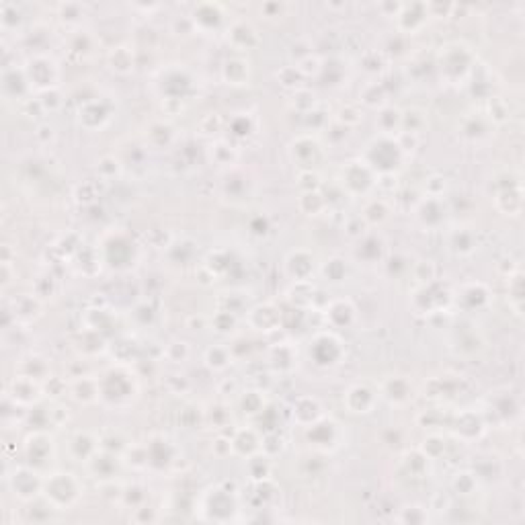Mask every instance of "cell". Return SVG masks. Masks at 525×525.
I'll use <instances>...</instances> for the list:
<instances>
[{
    "mask_svg": "<svg viewBox=\"0 0 525 525\" xmlns=\"http://www.w3.org/2000/svg\"><path fill=\"white\" fill-rule=\"evenodd\" d=\"M522 411H524L522 398L517 394H513L511 390L509 392L505 390V392H497L495 396H491L485 411H480V413L489 427L493 423L497 427H505V425L511 427L522 419Z\"/></svg>",
    "mask_w": 525,
    "mask_h": 525,
    "instance_id": "1",
    "label": "cell"
},
{
    "mask_svg": "<svg viewBox=\"0 0 525 525\" xmlns=\"http://www.w3.org/2000/svg\"><path fill=\"white\" fill-rule=\"evenodd\" d=\"M402 150L398 146V142L390 136H382L378 140H374L369 146H367V152H365V164L371 169V171H380L382 175L386 173H394V169L400 164L402 160Z\"/></svg>",
    "mask_w": 525,
    "mask_h": 525,
    "instance_id": "2",
    "label": "cell"
},
{
    "mask_svg": "<svg viewBox=\"0 0 525 525\" xmlns=\"http://www.w3.org/2000/svg\"><path fill=\"white\" fill-rule=\"evenodd\" d=\"M474 53L468 45L464 43H452L443 49L441 53V70L445 72L448 78L458 80L468 76L474 70Z\"/></svg>",
    "mask_w": 525,
    "mask_h": 525,
    "instance_id": "3",
    "label": "cell"
},
{
    "mask_svg": "<svg viewBox=\"0 0 525 525\" xmlns=\"http://www.w3.org/2000/svg\"><path fill=\"white\" fill-rule=\"evenodd\" d=\"M310 355H312L314 363L320 367L337 365L339 359L343 357V343L334 332H322L312 341Z\"/></svg>",
    "mask_w": 525,
    "mask_h": 525,
    "instance_id": "4",
    "label": "cell"
},
{
    "mask_svg": "<svg viewBox=\"0 0 525 525\" xmlns=\"http://www.w3.org/2000/svg\"><path fill=\"white\" fill-rule=\"evenodd\" d=\"M47 495L51 497L53 505L58 507H68L72 505L78 497H80V485L72 474H53V478L49 480L47 487Z\"/></svg>",
    "mask_w": 525,
    "mask_h": 525,
    "instance_id": "5",
    "label": "cell"
},
{
    "mask_svg": "<svg viewBox=\"0 0 525 525\" xmlns=\"http://www.w3.org/2000/svg\"><path fill=\"white\" fill-rule=\"evenodd\" d=\"M134 392H136V386H134L132 378L121 371H111L101 382V396L105 400H111L113 404L127 400Z\"/></svg>",
    "mask_w": 525,
    "mask_h": 525,
    "instance_id": "6",
    "label": "cell"
},
{
    "mask_svg": "<svg viewBox=\"0 0 525 525\" xmlns=\"http://www.w3.org/2000/svg\"><path fill=\"white\" fill-rule=\"evenodd\" d=\"M374 185V171L365 162H349L343 167V187L349 193H365Z\"/></svg>",
    "mask_w": 525,
    "mask_h": 525,
    "instance_id": "7",
    "label": "cell"
},
{
    "mask_svg": "<svg viewBox=\"0 0 525 525\" xmlns=\"http://www.w3.org/2000/svg\"><path fill=\"white\" fill-rule=\"evenodd\" d=\"M487 429H489V425H487L483 413H476V411H464L454 421V431L464 441L480 439L487 433Z\"/></svg>",
    "mask_w": 525,
    "mask_h": 525,
    "instance_id": "8",
    "label": "cell"
},
{
    "mask_svg": "<svg viewBox=\"0 0 525 525\" xmlns=\"http://www.w3.org/2000/svg\"><path fill=\"white\" fill-rule=\"evenodd\" d=\"M376 402L378 394L365 384H355L345 394V406L353 415H369L376 408Z\"/></svg>",
    "mask_w": 525,
    "mask_h": 525,
    "instance_id": "9",
    "label": "cell"
},
{
    "mask_svg": "<svg viewBox=\"0 0 525 525\" xmlns=\"http://www.w3.org/2000/svg\"><path fill=\"white\" fill-rule=\"evenodd\" d=\"M524 185H517V187H511V189L495 193V206H497V210L503 216L520 218L524 214Z\"/></svg>",
    "mask_w": 525,
    "mask_h": 525,
    "instance_id": "10",
    "label": "cell"
},
{
    "mask_svg": "<svg viewBox=\"0 0 525 525\" xmlns=\"http://www.w3.org/2000/svg\"><path fill=\"white\" fill-rule=\"evenodd\" d=\"M226 16V8L218 2H202L193 8L191 19L199 29H216Z\"/></svg>",
    "mask_w": 525,
    "mask_h": 525,
    "instance_id": "11",
    "label": "cell"
},
{
    "mask_svg": "<svg viewBox=\"0 0 525 525\" xmlns=\"http://www.w3.org/2000/svg\"><path fill=\"white\" fill-rule=\"evenodd\" d=\"M427 19H429L427 4H421V2L402 4V8L398 12V27L406 33H415V31L423 29Z\"/></svg>",
    "mask_w": 525,
    "mask_h": 525,
    "instance_id": "12",
    "label": "cell"
},
{
    "mask_svg": "<svg viewBox=\"0 0 525 525\" xmlns=\"http://www.w3.org/2000/svg\"><path fill=\"white\" fill-rule=\"evenodd\" d=\"M322 152L320 144L316 138L312 136H300L297 140L291 142V156L293 160L300 162V167H306V171H312V162L316 160V156Z\"/></svg>",
    "mask_w": 525,
    "mask_h": 525,
    "instance_id": "13",
    "label": "cell"
},
{
    "mask_svg": "<svg viewBox=\"0 0 525 525\" xmlns=\"http://www.w3.org/2000/svg\"><path fill=\"white\" fill-rule=\"evenodd\" d=\"M507 302L515 318H524L525 304V281L524 271L515 269L511 275H507Z\"/></svg>",
    "mask_w": 525,
    "mask_h": 525,
    "instance_id": "14",
    "label": "cell"
},
{
    "mask_svg": "<svg viewBox=\"0 0 525 525\" xmlns=\"http://www.w3.org/2000/svg\"><path fill=\"white\" fill-rule=\"evenodd\" d=\"M228 39L241 51H249V49H255L259 45V35H257L255 27L245 23V21H236L228 29Z\"/></svg>",
    "mask_w": 525,
    "mask_h": 525,
    "instance_id": "15",
    "label": "cell"
},
{
    "mask_svg": "<svg viewBox=\"0 0 525 525\" xmlns=\"http://www.w3.org/2000/svg\"><path fill=\"white\" fill-rule=\"evenodd\" d=\"M382 396L390 404H406L413 398V386L404 378H390L382 384Z\"/></svg>",
    "mask_w": 525,
    "mask_h": 525,
    "instance_id": "16",
    "label": "cell"
},
{
    "mask_svg": "<svg viewBox=\"0 0 525 525\" xmlns=\"http://www.w3.org/2000/svg\"><path fill=\"white\" fill-rule=\"evenodd\" d=\"M285 269L295 281H308L314 271V257L308 251H293L285 261Z\"/></svg>",
    "mask_w": 525,
    "mask_h": 525,
    "instance_id": "17",
    "label": "cell"
},
{
    "mask_svg": "<svg viewBox=\"0 0 525 525\" xmlns=\"http://www.w3.org/2000/svg\"><path fill=\"white\" fill-rule=\"evenodd\" d=\"M460 300L468 310H483L491 304V289L485 283H470L464 287Z\"/></svg>",
    "mask_w": 525,
    "mask_h": 525,
    "instance_id": "18",
    "label": "cell"
},
{
    "mask_svg": "<svg viewBox=\"0 0 525 525\" xmlns=\"http://www.w3.org/2000/svg\"><path fill=\"white\" fill-rule=\"evenodd\" d=\"M279 322H281V312L275 306H271V304L259 306V308H255L251 312V324L257 330H265V332L277 330Z\"/></svg>",
    "mask_w": 525,
    "mask_h": 525,
    "instance_id": "19",
    "label": "cell"
},
{
    "mask_svg": "<svg viewBox=\"0 0 525 525\" xmlns=\"http://www.w3.org/2000/svg\"><path fill=\"white\" fill-rule=\"evenodd\" d=\"M222 74L228 84H247L251 78V64L245 58H230L224 64Z\"/></svg>",
    "mask_w": 525,
    "mask_h": 525,
    "instance_id": "20",
    "label": "cell"
},
{
    "mask_svg": "<svg viewBox=\"0 0 525 525\" xmlns=\"http://www.w3.org/2000/svg\"><path fill=\"white\" fill-rule=\"evenodd\" d=\"M322 415V408H320V402L316 398H300L295 404H293V417L300 425H306L310 427L312 423H316Z\"/></svg>",
    "mask_w": 525,
    "mask_h": 525,
    "instance_id": "21",
    "label": "cell"
},
{
    "mask_svg": "<svg viewBox=\"0 0 525 525\" xmlns=\"http://www.w3.org/2000/svg\"><path fill=\"white\" fill-rule=\"evenodd\" d=\"M326 318L330 320L332 326H347L353 322L355 318V308L351 302L347 300H337L330 304V308L326 310Z\"/></svg>",
    "mask_w": 525,
    "mask_h": 525,
    "instance_id": "22",
    "label": "cell"
},
{
    "mask_svg": "<svg viewBox=\"0 0 525 525\" xmlns=\"http://www.w3.org/2000/svg\"><path fill=\"white\" fill-rule=\"evenodd\" d=\"M99 452V441L90 433H76L72 439V454L80 462H88Z\"/></svg>",
    "mask_w": 525,
    "mask_h": 525,
    "instance_id": "23",
    "label": "cell"
},
{
    "mask_svg": "<svg viewBox=\"0 0 525 525\" xmlns=\"http://www.w3.org/2000/svg\"><path fill=\"white\" fill-rule=\"evenodd\" d=\"M72 394L78 402L82 404H90L101 396V382L93 380V378H80L74 386H72Z\"/></svg>",
    "mask_w": 525,
    "mask_h": 525,
    "instance_id": "24",
    "label": "cell"
},
{
    "mask_svg": "<svg viewBox=\"0 0 525 525\" xmlns=\"http://www.w3.org/2000/svg\"><path fill=\"white\" fill-rule=\"evenodd\" d=\"M293 361H297V357H295L293 349L287 347L285 343L277 345V347L271 351V357H269L271 367H273L275 371H283V374H287V371L293 369Z\"/></svg>",
    "mask_w": 525,
    "mask_h": 525,
    "instance_id": "25",
    "label": "cell"
},
{
    "mask_svg": "<svg viewBox=\"0 0 525 525\" xmlns=\"http://www.w3.org/2000/svg\"><path fill=\"white\" fill-rule=\"evenodd\" d=\"M491 123H495V125H501V123H505V121H509V117H511V109H509V105H507V101L505 99H501V97H487V115H485Z\"/></svg>",
    "mask_w": 525,
    "mask_h": 525,
    "instance_id": "26",
    "label": "cell"
},
{
    "mask_svg": "<svg viewBox=\"0 0 525 525\" xmlns=\"http://www.w3.org/2000/svg\"><path fill=\"white\" fill-rule=\"evenodd\" d=\"M206 363L214 371H224L232 365V351L224 345H214L206 351Z\"/></svg>",
    "mask_w": 525,
    "mask_h": 525,
    "instance_id": "27",
    "label": "cell"
},
{
    "mask_svg": "<svg viewBox=\"0 0 525 525\" xmlns=\"http://www.w3.org/2000/svg\"><path fill=\"white\" fill-rule=\"evenodd\" d=\"M474 474H476L478 480L495 483V480H499V478L505 474V464H503L499 458H495V456H493V458H485V460L476 466Z\"/></svg>",
    "mask_w": 525,
    "mask_h": 525,
    "instance_id": "28",
    "label": "cell"
},
{
    "mask_svg": "<svg viewBox=\"0 0 525 525\" xmlns=\"http://www.w3.org/2000/svg\"><path fill=\"white\" fill-rule=\"evenodd\" d=\"M419 218L423 220L425 226H439L445 218L443 210H441V202L437 197H431L427 202H423V206L419 208Z\"/></svg>",
    "mask_w": 525,
    "mask_h": 525,
    "instance_id": "29",
    "label": "cell"
},
{
    "mask_svg": "<svg viewBox=\"0 0 525 525\" xmlns=\"http://www.w3.org/2000/svg\"><path fill=\"white\" fill-rule=\"evenodd\" d=\"M109 64L115 72L119 74H130L134 70V51L130 47H115L111 53H109Z\"/></svg>",
    "mask_w": 525,
    "mask_h": 525,
    "instance_id": "30",
    "label": "cell"
},
{
    "mask_svg": "<svg viewBox=\"0 0 525 525\" xmlns=\"http://www.w3.org/2000/svg\"><path fill=\"white\" fill-rule=\"evenodd\" d=\"M257 450H259V439H257V435H255L253 429L239 431V433L232 437V452L243 454V456H253Z\"/></svg>",
    "mask_w": 525,
    "mask_h": 525,
    "instance_id": "31",
    "label": "cell"
},
{
    "mask_svg": "<svg viewBox=\"0 0 525 525\" xmlns=\"http://www.w3.org/2000/svg\"><path fill=\"white\" fill-rule=\"evenodd\" d=\"M491 125L493 123L485 115H470V117H466L462 130H464V136H468L470 140H480V138L489 136Z\"/></svg>",
    "mask_w": 525,
    "mask_h": 525,
    "instance_id": "32",
    "label": "cell"
},
{
    "mask_svg": "<svg viewBox=\"0 0 525 525\" xmlns=\"http://www.w3.org/2000/svg\"><path fill=\"white\" fill-rule=\"evenodd\" d=\"M300 210L306 216H318L326 210V199L320 191H306L300 197Z\"/></svg>",
    "mask_w": 525,
    "mask_h": 525,
    "instance_id": "33",
    "label": "cell"
},
{
    "mask_svg": "<svg viewBox=\"0 0 525 525\" xmlns=\"http://www.w3.org/2000/svg\"><path fill=\"white\" fill-rule=\"evenodd\" d=\"M378 125L382 130L384 136H390L394 134L396 130H400L402 125V113L394 107H384L378 115Z\"/></svg>",
    "mask_w": 525,
    "mask_h": 525,
    "instance_id": "34",
    "label": "cell"
},
{
    "mask_svg": "<svg viewBox=\"0 0 525 525\" xmlns=\"http://www.w3.org/2000/svg\"><path fill=\"white\" fill-rule=\"evenodd\" d=\"M388 214H390V210H388V206H386V202H369L367 206H365V210H363V220H365V224L367 226H376V224H382L384 220H388Z\"/></svg>",
    "mask_w": 525,
    "mask_h": 525,
    "instance_id": "35",
    "label": "cell"
},
{
    "mask_svg": "<svg viewBox=\"0 0 525 525\" xmlns=\"http://www.w3.org/2000/svg\"><path fill=\"white\" fill-rule=\"evenodd\" d=\"M476 239L468 230H458L452 239V247L458 255H472L476 251Z\"/></svg>",
    "mask_w": 525,
    "mask_h": 525,
    "instance_id": "36",
    "label": "cell"
},
{
    "mask_svg": "<svg viewBox=\"0 0 525 525\" xmlns=\"http://www.w3.org/2000/svg\"><path fill=\"white\" fill-rule=\"evenodd\" d=\"M241 406L247 415L255 417V415H261L262 408H265V402H262L261 392H245L243 398H241Z\"/></svg>",
    "mask_w": 525,
    "mask_h": 525,
    "instance_id": "37",
    "label": "cell"
},
{
    "mask_svg": "<svg viewBox=\"0 0 525 525\" xmlns=\"http://www.w3.org/2000/svg\"><path fill=\"white\" fill-rule=\"evenodd\" d=\"M212 326L220 332V334H228L236 328V316L228 310H220L214 318H212Z\"/></svg>",
    "mask_w": 525,
    "mask_h": 525,
    "instance_id": "38",
    "label": "cell"
},
{
    "mask_svg": "<svg viewBox=\"0 0 525 525\" xmlns=\"http://www.w3.org/2000/svg\"><path fill=\"white\" fill-rule=\"evenodd\" d=\"M249 472L255 480H265L271 474V464H269V456H251L249 462Z\"/></svg>",
    "mask_w": 525,
    "mask_h": 525,
    "instance_id": "39",
    "label": "cell"
},
{
    "mask_svg": "<svg viewBox=\"0 0 525 525\" xmlns=\"http://www.w3.org/2000/svg\"><path fill=\"white\" fill-rule=\"evenodd\" d=\"M425 125V117H423V113L421 111H417V109H411V111H406V113H402V130L406 132V134H419L421 132V127Z\"/></svg>",
    "mask_w": 525,
    "mask_h": 525,
    "instance_id": "40",
    "label": "cell"
},
{
    "mask_svg": "<svg viewBox=\"0 0 525 525\" xmlns=\"http://www.w3.org/2000/svg\"><path fill=\"white\" fill-rule=\"evenodd\" d=\"M478 487V478L474 472H460L454 480V489L460 495H472Z\"/></svg>",
    "mask_w": 525,
    "mask_h": 525,
    "instance_id": "41",
    "label": "cell"
},
{
    "mask_svg": "<svg viewBox=\"0 0 525 525\" xmlns=\"http://www.w3.org/2000/svg\"><path fill=\"white\" fill-rule=\"evenodd\" d=\"M345 271H347V267H345V261L343 259H339V257H334V259H328V261L324 262V267H322V273H324V277L328 279V281H343V277H345Z\"/></svg>",
    "mask_w": 525,
    "mask_h": 525,
    "instance_id": "42",
    "label": "cell"
},
{
    "mask_svg": "<svg viewBox=\"0 0 525 525\" xmlns=\"http://www.w3.org/2000/svg\"><path fill=\"white\" fill-rule=\"evenodd\" d=\"M212 154H214L216 162H220V164H232L236 160V150L230 144H226V142L214 144L212 146Z\"/></svg>",
    "mask_w": 525,
    "mask_h": 525,
    "instance_id": "43",
    "label": "cell"
},
{
    "mask_svg": "<svg viewBox=\"0 0 525 525\" xmlns=\"http://www.w3.org/2000/svg\"><path fill=\"white\" fill-rule=\"evenodd\" d=\"M421 452L429 458V460H437L439 456H443L445 452V441L439 435H431L425 439V445L421 448Z\"/></svg>",
    "mask_w": 525,
    "mask_h": 525,
    "instance_id": "44",
    "label": "cell"
},
{
    "mask_svg": "<svg viewBox=\"0 0 525 525\" xmlns=\"http://www.w3.org/2000/svg\"><path fill=\"white\" fill-rule=\"evenodd\" d=\"M78 115H80V123H86L88 117H93V119H95V127L101 125V121L97 119V115H99L101 119H107V111H105L103 105H99V103H86V105L78 111Z\"/></svg>",
    "mask_w": 525,
    "mask_h": 525,
    "instance_id": "45",
    "label": "cell"
},
{
    "mask_svg": "<svg viewBox=\"0 0 525 525\" xmlns=\"http://www.w3.org/2000/svg\"><path fill=\"white\" fill-rule=\"evenodd\" d=\"M300 189L306 191H320V177L314 171H302L300 173V181H297Z\"/></svg>",
    "mask_w": 525,
    "mask_h": 525,
    "instance_id": "46",
    "label": "cell"
},
{
    "mask_svg": "<svg viewBox=\"0 0 525 525\" xmlns=\"http://www.w3.org/2000/svg\"><path fill=\"white\" fill-rule=\"evenodd\" d=\"M297 70H300V74L302 76H310V74H318L320 72V60L316 58V56H312V53H308L306 58H302L300 62H297V66H295Z\"/></svg>",
    "mask_w": 525,
    "mask_h": 525,
    "instance_id": "47",
    "label": "cell"
},
{
    "mask_svg": "<svg viewBox=\"0 0 525 525\" xmlns=\"http://www.w3.org/2000/svg\"><path fill=\"white\" fill-rule=\"evenodd\" d=\"M277 78L281 80L283 86H297L302 74H300V70H297L295 66H287V68H283L281 72H277Z\"/></svg>",
    "mask_w": 525,
    "mask_h": 525,
    "instance_id": "48",
    "label": "cell"
},
{
    "mask_svg": "<svg viewBox=\"0 0 525 525\" xmlns=\"http://www.w3.org/2000/svg\"><path fill=\"white\" fill-rule=\"evenodd\" d=\"M359 119H361V113L355 109V107H351V105H347V107H343L341 111H339V121L347 127V125H355V123H359Z\"/></svg>",
    "mask_w": 525,
    "mask_h": 525,
    "instance_id": "49",
    "label": "cell"
},
{
    "mask_svg": "<svg viewBox=\"0 0 525 525\" xmlns=\"http://www.w3.org/2000/svg\"><path fill=\"white\" fill-rule=\"evenodd\" d=\"M454 6L456 4H427V12L429 16H437V19H443V16H452L454 12Z\"/></svg>",
    "mask_w": 525,
    "mask_h": 525,
    "instance_id": "50",
    "label": "cell"
}]
</instances>
